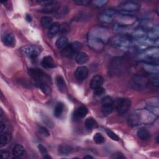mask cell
Segmentation results:
<instances>
[{
    "label": "cell",
    "mask_w": 159,
    "mask_h": 159,
    "mask_svg": "<svg viewBox=\"0 0 159 159\" xmlns=\"http://www.w3.org/2000/svg\"><path fill=\"white\" fill-rule=\"evenodd\" d=\"M88 45L93 50L100 52L109 40V32L101 26L91 28L88 34Z\"/></svg>",
    "instance_id": "6da1fadb"
},
{
    "label": "cell",
    "mask_w": 159,
    "mask_h": 159,
    "mask_svg": "<svg viewBox=\"0 0 159 159\" xmlns=\"http://www.w3.org/2000/svg\"><path fill=\"white\" fill-rule=\"evenodd\" d=\"M111 43L116 48L125 51L129 50L133 45L131 37L126 35H119L113 37Z\"/></svg>",
    "instance_id": "7a4b0ae2"
},
{
    "label": "cell",
    "mask_w": 159,
    "mask_h": 159,
    "mask_svg": "<svg viewBox=\"0 0 159 159\" xmlns=\"http://www.w3.org/2000/svg\"><path fill=\"white\" fill-rule=\"evenodd\" d=\"M117 9L120 14L132 16L133 12L140 9V4L135 1H125L119 4Z\"/></svg>",
    "instance_id": "3957f363"
},
{
    "label": "cell",
    "mask_w": 159,
    "mask_h": 159,
    "mask_svg": "<svg viewBox=\"0 0 159 159\" xmlns=\"http://www.w3.org/2000/svg\"><path fill=\"white\" fill-rule=\"evenodd\" d=\"M29 74L35 81H40L48 84L50 82V77L40 69L30 68L29 70Z\"/></svg>",
    "instance_id": "277c9868"
},
{
    "label": "cell",
    "mask_w": 159,
    "mask_h": 159,
    "mask_svg": "<svg viewBox=\"0 0 159 159\" xmlns=\"http://www.w3.org/2000/svg\"><path fill=\"white\" fill-rule=\"evenodd\" d=\"M82 48V44L78 42L68 44L64 48L62 49V54L66 57H72L76 55Z\"/></svg>",
    "instance_id": "5b68a950"
},
{
    "label": "cell",
    "mask_w": 159,
    "mask_h": 159,
    "mask_svg": "<svg viewBox=\"0 0 159 159\" xmlns=\"http://www.w3.org/2000/svg\"><path fill=\"white\" fill-rule=\"evenodd\" d=\"M149 80L142 76H135L132 80L131 86L135 90H143L148 86Z\"/></svg>",
    "instance_id": "8992f818"
},
{
    "label": "cell",
    "mask_w": 159,
    "mask_h": 159,
    "mask_svg": "<svg viewBox=\"0 0 159 159\" xmlns=\"http://www.w3.org/2000/svg\"><path fill=\"white\" fill-rule=\"evenodd\" d=\"M20 52L23 55L32 59L36 58L40 52V49L36 45H27L20 48Z\"/></svg>",
    "instance_id": "52a82bcc"
},
{
    "label": "cell",
    "mask_w": 159,
    "mask_h": 159,
    "mask_svg": "<svg viewBox=\"0 0 159 159\" xmlns=\"http://www.w3.org/2000/svg\"><path fill=\"white\" fill-rule=\"evenodd\" d=\"M122 60L120 58H114L109 64V73L112 75H119L122 71Z\"/></svg>",
    "instance_id": "ba28073f"
},
{
    "label": "cell",
    "mask_w": 159,
    "mask_h": 159,
    "mask_svg": "<svg viewBox=\"0 0 159 159\" xmlns=\"http://www.w3.org/2000/svg\"><path fill=\"white\" fill-rule=\"evenodd\" d=\"M131 106V101L128 98L120 99L116 105V109L120 115L125 114Z\"/></svg>",
    "instance_id": "9c48e42d"
},
{
    "label": "cell",
    "mask_w": 159,
    "mask_h": 159,
    "mask_svg": "<svg viewBox=\"0 0 159 159\" xmlns=\"http://www.w3.org/2000/svg\"><path fill=\"white\" fill-rule=\"evenodd\" d=\"M114 109V102L112 99L106 96L102 99V112L104 115L110 114Z\"/></svg>",
    "instance_id": "30bf717a"
},
{
    "label": "cell",
    "mask_w": 159,
    "mask_h": 159,
    "mask_svg": "<svg viewBox=\"0 0 159 159\" xmlns=\"http://www.w3.org/2000/svg\"><path fill=\"white\" fill-rule=\"evenodd\" d=\"M117 12L115 10L109 9H106L100 14L99 18L101 21L105 23H110L114 20Z\"/></svg>",
    "instance_id": "8fae6325"
},
{
    "label": "cell",
    "mask_w": 159,
    "mask_h": 159,
    "mask_svg": "<svg viewBox=\"0 0 159 159\" xmlns=\"http://www.w3.org/2000/svg\"><path fill=\"white\" fill-rule=\"evenodd\" d=\"M88 75V69L84 66H79L76 68L75 76L76 78L78 80H85Z\"/></svg>",
    "instance_id": "7c38bea8"
},
{
    "label": "cell",
    "mask_w": 159,
    "mask_h": 159,
    "mask_svg": "<svg viewBox=\"0 0 159 159\" xmlns=\"http://www.w3.org/2000/svg\"><path fill=\"white\" fill-rule=\"evenodd\" d=\"M2 42L9 47H13L16 45V40L14 35L10 33H6L2 36Z\"/></svg>",
    "instance_id": "4fadbf2b"
},
{
    "label": "cell",
    "mask_w": 159,
    "mask_h": 159,
    "mask_svg": "<svg viewBox=\"0 0 159 159\" xmlns=\"http://www.w3.org/2000/svg\"><path fill=\"white\" fill-rule=\"evenodd\" d=\"M147 32L143 27H139L134 30L132 34V36L136 39H140L144 38L147 36Z\"/></svg>",
    "instance_id": "5bb4252c"
},
{
    "label": "cell",
    "mask_w": 159,
    "mask_h": 159,
    "mask_svg": "<svg viewBox=\"0 0 159 159\" xmlns=\"http://www.w3.org/2000/svg\"><path fill=\"white\" fill-rule=\"evenodd\" d=\"M103 81L104 80L102 76L99 75H96L91 79L90 82V86L92 89H94L95 88L102 86Z\"/></svg>",
    "instance_id": "9a60e30c"
},
{
    "label": "cell",
    "mask_w": 159,
    "mask_h": 159,
    "mask_svg": "<svg viewBox=\"0 0 159 159\" xmlns=\"http://www.w3.org/2000/svg\"><path fill=\"white\" fill-rule=\"evenodd\" d=\"M42 65L43 67L46 68H53L55 66V63L53 61V59L50 55L45 56L43 58L42 61Z\"/></svg>",
    "instance_id": "2e32d148"
},
{
    "label": "cell",
    "mask_w": 159,
    "mask_h": 159,
    "mask_svg": "<svg viewBox=\"0 0 159 159\" xmlns=\"http://www.w3.org/2000/svg\"><path fill=\"white\" fill-rule=\"evenodd\" d=\"M143 69L150 74H158V65L150 64V63H143Z\"/></svg>",
    "instance_id": "e0dca14e"
},
{
    "label": "cell",
    "mask_w": 159,
    "mask_h": 159,
    "mask_svg": "<svg viewBox=\"0 0 159 159\" xmlns=\"http://www.w3.org/2000/svg\"><path fill=\"white\" fill-rule=\"evenodd\" d=\"M60 31V25L57 22L53 23L48 29V36L50 37H55Z\"/></svg>",
    "instance_id": "ac0fdd59"
},
{
    "label": "cell",
    "mask_w": 159,
    "mask_h": 159,
    "mask_svg": "<svg viewBox=\"0 0 159 159\" xmlns=\"http://www.w3.org/2000/svg\"><path fill=\"white\" fill-rule=\"evenodd\" d=\"M56 83L59 91L61 93H65L66 89V86L63 78L60 75L57 76Z\"/></svg>",
    "instance_id": "d6986e66"
},
{
    "label": "cell",
    "mask_w": 159,
    "mask_h": 159,
    "mask_svg": "<svg viewBox=\"0 0 159 159\" xmlns=\"http://www.w3.org/2000/svg\"><path fill=\"white\" fill-rule=\"evenodd\" d=\"M35 84L37 87H38L44 94L48 95L51 93V88L48 86V84L45 83L40 82V81H35Z\"/></svg>",
    "instance_id": "ffe728a7"
},
{
    "label": "cell",
    "mask_w": 159,
    "mask_h": 159,
    "mask_svg": "<svg viewBox=\"0 0 159 159\" xmlns=\"http://www.w3.org/2000/svg\"><path fill=\"white\" fill-rule=\"evenodd\" d=\"M88 55L87 53L82 52H80L76 54L75 59L76 62L80 65H83L86 63L88 61Z\"/></svg>",
    "instance_id": "44dd1931"
},
{
    "label": "cell",
    "mask_w": 159,
    "mask_h": 159,
    "mask_svg": "<svg viewBox=\"0 0 159 159\" xmlns=\"http://www.w3.org/2000/svg\"><path fill=\"white\" fill-rule=\"evenodd\" d=\"M147 37L148 39L151 40H157L159 37V31L158 27H153V29L149 30V31L147 33Z\"/></svg>",
    "instance_id": "7402d4cb"
},
{
    "label": "cell",
    "mask_w": 159,
    "mask_h": 159,
    "mask_svg": "<svg viewBox=\"0 0 159 159\" xmlns=\"http://www.w3.org/2000/svg\"><path fill=\"white\" fill-rule=\"evenodd\" d=\"M11 134L6 132L1 133L0 134V145L1 147L4 146L7 144L11 140Z\"/></svg>",
    "instance_id": "603a6c76"
},
{
    "label": "cell",
    "mask_w": 159,
    "mask_h": 159,
    "mask_svg": "<svg viewBox=\"0 0 159 159\" xmlns=\"http://www.w3.org/2000/svg\"><path fill=\"white\" fill-rule=\"evenodd\" d=\"M88 112V110L85 106H81L75 111L74 116L76 119H81L84 117Z\"/></svg>",
    "instance_id": "cb8c5ba5"
},
{
    "label": "cell",
    "mask_w": 159,
    "mask_h": 159,
    "mask_svg": "<svg viewBox=\"0 0 159 159\" xmlns=\"http://www.w3.org/2000/svg\"><path fill=\"white\" fill-rule=\"evenodd\" d=\"M55 45L58 49H63L68 45V39L66 36L61 35L57 40Z\"/></svg>",
    "instance_id": "d4e9b609"
},
{
    "label": "cell",
    "mask_w": 159,
    "mask_h": 159,
    "mask_svg": "<svg viewBox=\"0 0 159 159\" xmlns=\"http://www.w3.org/2000/svg\"><path fill=\"white\" fill-rule=\"evenodd\" d=\"M12 152L14 158H19V157H20L24 154V148L22 145L19 144H17L14 146Z\"/></svg>",
    "instance_id": "484cf974"
},
{
    "label": "cell",
    "mask_w": 159,
    "mask_h": 159,
    "mask_svg": "<svg viewBox=\"0 0 159 159\" xmlns=\"http://www.w3.org/2000/svg\"><path fill=\"white\" fill-rule=\"evenodd\" d=\"M137 136L142 140H147L150 138V134L149 131L144 127L140 128L137 130Z\"/></svg>",
    "instance_id": "4316f807"
},
{
    "label": "cell",
    "mask_w": 159,
    "mask_h": 159,
    "mask_svg": "<svg viewBox=\"0 0 159 159\" xmlns=\"http://www.w3.org/2000/svg\"><path fill=\"white\" fill-rule=\"evenodd\" d=\"M84 125L88 129H93L98 127V123L93 117H88L84 122Z\"/></svg>",
    "instance_id": "83f0119b"
},
{
    "label": "cell",
    "mask_w": 159,
    "mask_h": 159,
    "mask_svg": "<svg viewBox=\"0 0 159 159\" xmlns=\"http://www.w3.org/2000/svg\"><path fill=\"white\" fill-rule=\"evenodd\" d=\"M64 110V105L62 102H58L54 109V115L57 117H60Z\"/></svg>",
    "instance_id": "f1b7e54d"
},
{
    "label": "cell",
    "mask_w": 159,
    "mask_h": 159,
    "mask_svg": "<svg viewBox=\"0 0 159 159\" xmlns=\"http://www.w3.org/2000/svg\"><path fill=\"white\" fill-rule=\"evenodd\" d=\"M52 22H53L52 18L49 16H44V17H42L41 20H40L41 25L43 27H45V28L50 27V26L53 24Z\"/></svg>",
    "instance_id": "f546056e"
},
{
    "label": "cell",
    "mask_w": 159,
    "mask_h": 159,
    "mask_svg": "<svg viewBox=\"0 0 159 159\" xmlns=\"http://www.w3.org/2000/svg\"><path fill=\"white\" fill-rule=\"evenodd\" d=\"M128 28H129L128 25L116 23L113 27V30L116 32L120 33V32H124L125 31H126L128 29Z\"/></svg>",
    "instance_id": "4dcf8cb0"
},
{
    "label": "cell",
    "mask_w": 159,
    "mask_h": 159,
    "mask_svg": "<svg viewBox=\"0 0 159 159\" xmlns=\"http://www.w3.org/2000/svg\"><path fill=\"white\" fill-rule=\"evenodd\" d=\"M72 150V148L68 145H61L58 148V152L62 155H67Z\"/></svg>",
    "instance_id": "1f68e13d"
},
{
    "label": "cell",
    "mask_w": 159,
    "mask_h": 159,
    "mask_svg": "<svg viewBox=\"0 0 159 159\" xmlns=\"http://www.w3.org/2000/svg\"><path fill=\"white\" fill-rule=\"evenodd\" d=\"M93 139H94V141L97 143V144H101V143H102L104 141H105V139H104V137L100 134V133H96L94 137H93Z\"/></svg>",
    "instance_id": "d6a6232c"
},
{
    "label": "cell",
    "mask_w": 159,
    "mask_h": 159,
    "mask_svg": "<svg viewBox=\"0 0 159 159\" xmlns=\"http://www.w3.org/2000/svg\"><path fill=\"white\" fill-rule=\"evenodd\" d=\"M106 132L107 134V135L113 140H115V141H119L120 140L119 137L114 133L113 132L112 130H111L110 129H106Z\"/></svg>",
    "instance_id": "836d02e7"
},
{
    "label": "cell",
    "mask_w": 159,
    "mask_h": 159,
    "mask_svg": "<svg viewBox=\"0 0 159 159\" xmlns=\"http://www.w3.org/2000/svg\"><path fill=\"white\" fill-rule=\"evenodd\" d=\"M150 80L152 84L156 86H158V74H152L150 77Z\"/></svg>",
    "instance_id": "e575fe53"
},
{
    "label": "cell",
    "mask_w": 159,
    "mask_h": 159,
    "mask_svg": "<svg viewBox=\"0 0 159 159\" xmlns=\"http://www.w3.org/2000/svg\"><path fill=\"white\" fill-rule=\"evenodd\" d=\"M107 2V1L106 0H97V1H93V4H94V6L98 7L104 6Z\"/></svg>",
    "instance_id": "d590c367"
},
{
    "label": "cell",
    "mask_w": 159,
    "mask_h": 159,
    "mask_svg": "<svg viewBox=\"0 0 159 159\" xmlns=\"http://www.w3.org/2000/svg\"><path fill=\"white\" fill-rule=\"evenodd\" d=\"M105 92V89L104 88H103L102 86L98 87L97 88H95L94 89V94L96 96H101L102 94H104Z\"/></svg>",
    "instance_id": "8d00e7d4"
},
{
    "label": "cell",
    "mask_w": 159,
    "mask_h": 159,
    "mask_svg": "<svg viewBox=\"0 0 159 159\" xmlns=\"http://www.w3.org/2000/svg\"><path fill=\"white\" fill-rule=\"evenodd\" d=\"M56 1H51V0H47V1H39V3L42 4V6H43L44 7L51 5L53 3H55Z\"/></svg>",
    "instance_id": "74e56055"
},
{
    "label": "cell",
    "mask_w": 159,
    "mask_h": 159,
    "mask_svg": "<svg viewBox=\"0 0 159 159\" xmlns=\"http://www.w3.org/2000/svg\"><path fill=\"white\" fill-rule=\"evenodd\" d=\"M39 131L43 135H44L45 137H48L50 135L47 129L46 128H45L44 127H39Z\"/></svg>",
    "instance_id": "f35d334b"
},
{
    "label": "cell",
    "mask_w": 159,
    "mask_h": 159,
    "mask_svg": "<svg viewBox=\"0 0 159 159\" xmlns=\"http://www.w3.org/2000/svg\"><path fill=\"white\" fill-rule=\"evenodd\" d=\"M38 148H39V151L40 152V153H41L43 156L45 155H47V154H48V152H47L46 148H45L44 146H43L42 145H41V144L39 145H38Z\"/></svg>",
    "instance_id": "ab89813d"
},
{
    "label": "cell",
    "mask_w": 159,
    "mask_h": 159,
    "mask_svg": "<svg viewBox=\"0 0 159 159\" xmlns=\"http://www.w3.org/2000/svg\"><path fill=\"white\" fill-rule=\"evenodd\" d=\"M7 128L6 124L2 120V119H1L0 121V133H3V132H6V129Z\"/></svg>",
    "instance_id": "60d3db41"
},
{
    "label": "cell",
    "mask_w": 159,
    "mask_h": 159,
    "mask_svg": "<svg viewBox=\"0 0 159 159\" xmlns=\"http://www.w3.org/2000/svg\"><path fill=\"white\" fill-rule=\"evenodd\" d=\"M112 158H117V159H120V158H125V157L120 152H116L114 153L112 156Z\"/></svg>",
    "instance_id": "b9f144b4"
},
{
    "label": "cell",
    "mask_w": 159,
    "mask_h": 159,
    "mask_svg": "<svg viewBox=\"0 0 159 159\" xmlns=\"http://www.w3.org/2000/svg\"><path fill=\"white\" fill-rule=\"evenodd\" d=\"M9 153L5 150H2L0 152V157L2 159H6L9 158Z\"/></svg>",
    "instance_id": "7bdbcfd3"
},
{
    "label": "cell",
    "mask_w": 159,
    "mask_h": 159,
    "mask_svg": "<svg viewBox=\"0 0 159 159\" xmlns=\"http://www.w3.org/2000/svg\"><path fill=\"white\" fill-rule=\"evenodd\" d=\"M75 2L78 5H86L90 3V1L87 0H77L75 1Z\"/></svg>",
    "instance_id": "ee69618b"
},
{
    "label": "cell",
    "mask_w": 159,
    "mask_h": 159,
    "mask_svg": "<svg viewBox=\"0 0 159 159\" xmlns=\"http://www.w3.org/2000/svg\"><path fill=\"white\" fill-rule=\"evenodd\" d=\"M25 19L27 20V21H28V22H31L32 21V17L30 16V15H29V14H26V16H25Z\"/></svg>",
    "instance_id": "f6af8a7d"
},
{
    "label": "cell",
    "mask_w": 159,
    "mask_h": 159,
    "mask_svg": "<svg viewBox=\"0 0 159 159\" xmlns=\"http://www.w3.org/2000/svg\"><path fill=\"white\" fill-rule=\"evenodd\" d=\"M84 158H93V157L91 155H86L84 157Z\"/></svg>",
    "instance_id": "bcb514c9"
}]
</instances>
